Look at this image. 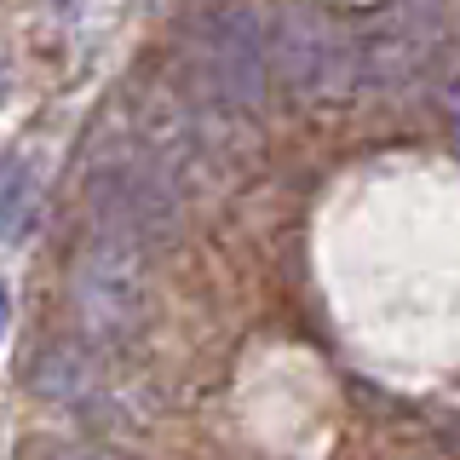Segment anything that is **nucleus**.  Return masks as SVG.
<instances>
[{"label":"nucleus","mask_w":460,"mask_h":460,"mask_svg":"<svg viewBox=\"0 0 460 460\" xmlns=\"http://www.w3.org/2000/svg\"><path fill=\"white\" fill-rule=\"evenodd\" d=\"M6 328H12V294H6V282H0V340H6Z\"/></svg>","instance_id":"obj_3"},{"label":"nucleus","mask_w":460,"mask_h":460,"mask_svg":"<svg viewBox=\"0 0 460 460\" xmlns=\"http://www.w3.org/2000/svg\"><path fill=\"white\" fill-rule=\"evenodd\" d=\"M0 98H6V64H0Z\"/></svg>","instance_id":"obj_4"},{"label":"nucleus","mask_w":460,"mask_h":460,"mask_svg":"<svg viewBox=\"0 0 460 460\" xmlns=\"http://www.w3.org/2000/svg\"><path fill=\"white\" fill-rule=\"evenodd\" d=\"M213 81L225 86V98H242V104H253L259 93H265V40H259V23L248 12H230L219 23V35H213Z\"/></svg>","instance_id":"obj_1"},{"label":"nucleus","mask_w":460,"mask_h":460,"mask_svg":"<svg viewBox=\"0 0 460 460\" xmlns=\"http://www.w3.org/2000/svg\"><path fill=\"white\" fill-rule=\"evenodd\" d=\"M29 201H35V179L18 155H0V230H23Z\"/></svg>","instance_id":"obj_2"}]
</instances>
